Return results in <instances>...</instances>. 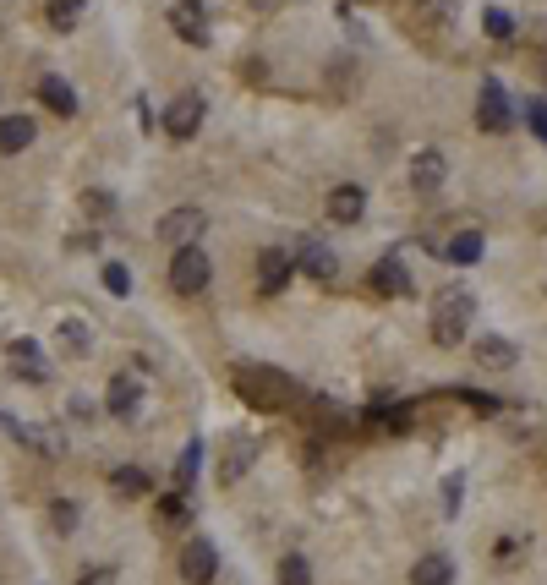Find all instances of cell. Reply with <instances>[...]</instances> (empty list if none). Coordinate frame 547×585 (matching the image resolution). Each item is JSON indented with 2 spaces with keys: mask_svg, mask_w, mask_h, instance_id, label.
I'll use <instances>...</instances> for the list:
<instances>
[{
  "mask_svg": "<svg viewBox=\"0 0 547 585\" xmlns=\"http://www.w3.org/2000/svg\"><path fill=\"white\" fill-rule=\"evenodd\" d=\"M460 498H465V482L460 476H449L444 482V514H460Z\"/></svg>",
  "mask_w": 547,
  "mask_h": 585,
  "instance_id": "cell-33",
  "label": "cell"
},
{
  "mask_svg": "<svg viewBox=\"0 0 547 585\" xmlns=\"http://www.w3.org/2000/svg\"><path fill=\"white\" fill-rule=\"evenodd\" d=\"M208 230V214L203 208H170L165 219H159V241H170V247H197V236Z\"/></svg>",
  "mask_w": 547,
  "mask_h": 585,
  "instance_id": "cell-6",
  "label": "cell"
},
{
  "mask_svg": "<svg viewBox=\"0 0 547 585\" xmlns=\"http://www.w3.org/2000/svg\"><path fill=\"white\" fill-rule=\"evenodd\" d=\"M83 11H88V0H50V28L72 33L83 22Z\"/></svg>",
  "mask_w": 547,
  "mask_h": 585,
  "instance_id": "cell-26",
  "label": "cell"
},
{
  "mask_svg": "<svg viewBox=\"0 0 547 585\" xmlns=\"http://www.w3.org/2000/svg\"><path fill=\"white\" fill-rule=\"evenodd\" d=\"M296 263L307 268L312 279H323V285H329V279H334V268H340V257H334L329 247H323L318 236H301V241H296Z\"/></svg>",
  "mask_w": 547,
  "mask_h": 585,
  "instance_id": "cell-15",
  "label": "cell"
},
{
  "mask_svg": "<svg viewBox=\"0 0 547 585\" xmlns=\"http://www.w3.org/2000/svg\"><path fill=\"white\" fill-rule=\"evenodd\" d=\"M482 28H487V39H515V11H509V6H487L482 11Z\"/></svg>",
  "mask_w": 547,
  "mask_h": 585,
  "instance_id": "cell-27",
  "label": "cell"
},
{
  "mask_svg": "<svg viewBox=\"0 0 547 585\" xmlns=\"http://www.w3.org/2000/svg\"><path fill=\"white\" fill-rule=\"evenodd\" d=\"M104 290H110V296H132V274H126V263H104Z\"/></svg>",
  "mask_w": 547,
  "mask_h": 585,
  "instance_id": "cell-29",
  "label": "cell"
},
{
  "mask_svg": "<svg viewBox=\"0 0 547 585\" xmlns=\"http://www.w3.org/2000/svg\"><path fill=\"white\" fill-rule=\"evenodd\" d=\"M449 181V159L438 154V148H422V154L411 159V192L416 197H438Z\"/></svg>",
  "mask_w": 547,
  "mask_h": 585,
  "instance_id": "cell-9",
  "label": "cell"
},
{
  "mask_svg": "<svg viewBox=\"0 0 547 585\" xmlns=\"http://www.w3.org/2000/svg\"><path fill=\"white\" fill-rule=\"evenodd\" d=\"M39 99L50 104L55 115H77V88L66 77H39Z\"/></svg>",
  "mask_w": 547,
  "mask_h": 585,
  "instance_id": "cell-23",
  "label": "cell"
},
{
  "mask_svg": "<svg viewBox=\"0 0 547 585\" xmlns=\"http://www.w3.org/2000/svg\"><path fill=\"white\" fill-rule=\"evenodd\" d=\"M170 28H176L181 44H208V11H203V0H176V6H170Z\"/></svg>",
  "mask_w": 547,
  "mask_h": 585,
  "instance_id": "cell-12",
  "label": "cell"
},
{
  "mask_svg": "<svg viewBox=\"0 0 547 585\" xmlns=\"http://www.w3.org/2000/svg\"><path fill=\"white\" fill-rule=\"evenodd\" d=\"M252 460H258V443L252 438H230V454H225V465H219V487H236L241 476L252 471Z\"/></svg>",
  "mask_w": 547,
  "mask_h": 585,
  "instance_id": "cell-18",
  "label": "cell"
},
{
  "mask_svg": "<svg viewBox=\"0 0 547 585\" xmlns=\"http://www.w3.org/2000/svg\"><path fill=\"white\" fill-rule=\"evenodd\" d=\"M11 438H17L22 449H33L39 460H61L66 454V432L44 427V421H11Z\"/></svg>",
  "mask_w": 547,
  "mask_h": 585,
  "instance_id": "cell-7",
  "label": "cell"
},
{
  "mask_svg": "<svg viewBox=\"0 0 547 585\" xmlns=\"http://www.w3.org/2000/svg\"><path fill=\"white\" fill-rule=\"evenodd\" d=\"M159 520H165V525H181V520H186V493H165V498H159Z\"/></svg>",
  "mask_w": 547,
  "mask_h": 585,
  "instance_id": "cell-30",
  "label": "cell"
},
{
  "mask_svg": "<svg viewBox=\"0 0 547 585\" xmlns=\"http://www.w3.org/2000/svg\"><path fill=\"white\" fill-rule=\"evenodd\" d=\"M203 121H208V104L197 99V93H181V99L165 110V132L176 137V143H192V137H197V126H203Z\"/></svg>",
  "mask_w": 547,
  "mask_h": 585,
  "instance_id": "cell-8",
  "label": "cell"
},
{
  "mask_svg": "<svg viewBox=\"0 0 547 585\" xmlns=\"http://www.w3.org/2000/svg\"><path fill=\"white\" fill-rule=\"evenodd\" d=\"M526 536H498V547H493V564H520V553H526Z\"/></svg>",
  "mask_w": 547,
  "mask_h": 585,
  "instance_id": "cell-31",
  "label": "cell"
},
{
  "mask_svg": "<svg viewBox=\"0 0 547 585\" xmlns=\"http://www.w3.org/2000/svg\"><path fill=\"white\" fill-rule=\"evenodd\" d=\"M104 405H110L115 421H137V411H143V383H137L132 372L110 378V394H104Z\"/></svg>",
  "mask_w": 547,
  "mask_h": 585,
  "instance_id": "cell-13",
  "label": "cell"
},
{
  "mask_svg": "<svg viewBox=\"0 0 547 585\" xmlns=\"http://www.w3.org/2000/svg\"><path fill=\"white\" fill-rule=\"evenodd\" d=\"M219 575V547L208 542V536H192V542L181 547V580L186 585H214Z\"/></svg>",
  "mask_w": 547,
  "mask_h": 585,
  "instance_id": "cell-4",
  "label": "cell"
},
{
  "mask_svg": "<svg viewBox=\"0 0 547 585\" xmlns=\"http://www.w3.org/2000/svg\"><path fill=\"white\" fill-rule=\"evenodd\" d=\"M372 290L378 296H411V274H405V263L400 257H383V263H372Z\"/></svg>",
  "mask_w": 547,
  "mask_h": 585,
  "instance_id": "cell-16",
  "label": "cell"
},
{
  "mask_svg": "<svg viewBox=\"0 0 547 585\" xmlns=\"http://www.w3.org/2000/svg\"><path fill=\"white\" fill-rule=\"evenodd\" d=\"M411 585H455V564L444 553H427L411 564Z\"/></svg>",
  "mask_w": 547,
  "mask_h": 585,
  "instance_id": "cell-21",
  "label": "cell"
},
{
  "mask_svg": "<svg viewBox=\"0 0 547 585\" xmlns=\"http://www.w3.org/2000/svg\"><path fill=\"white\" fill-rule=\"evenodd\" d=\"M197 465H203V438H192V443L181 449V460H176V493H186V487H192Z\"/></svg>",
  "mask_w": 547,
  "mask_h": 585,
  "instance_id": "cell-25",
  "label": "cell"
},
{
  "mask_svg": "<svg viewBox=\"0 0 547 585\" xmlns=\"http://www.w3.org/2000/svg\"><path fill=\"white\" fill-rule=\"evenodd\" d=\"M471 323H476V296L465 285H449V290H438L433 296V339L444 350H455L465 334H471Z\"/></svg>",
  "mask_w": 547,
  "mask_h": 585,
  "instance_id": "cell-2",
  "label": "cell"
},
{
  "mask_svg": "<svg viewBox=\"0 0 547 585\" xmlns=\"http://www.w3.org/2000/svg\"><path fill=\"white\" fill-rule=\"evenodd\" d=\"M33 137H39V126L28 115H0V154H22Z\"/></svg>",
  "mask_w": 547,
  "mask_h": 585,
  "instance_id": "cell-20",
  "label": "cell"
},
{
  "mask_svg": "<svg viewBox=\"0 0 547 585\" xmlns=\"http://www.w3.org/2000/svg\"><path fill=\"white\" fill-rule=\"evenodd\" d=\"M279 585H312V564L301 553H285L279 558Z\"/></svg>",
  "mask_w": 547,
  "mask_h": 585,
  "instance_id": "cell-28",
  "label": "cell"
},
{
  "mask_svg": "<svg viewBox=\"0 0 547 585\" xmlns=\"http://www.w3.org/2000/svg\"><path fill=\"white\" fill-rule=\"evenodd\" d=\"M208 279H214V263H208L203 247H181L176 257H170V285H176L181 296H203Z\"/></svg>",
  "mask_w": 547,
  "mask_h": 585,
  "instance_id": "cell-3",
  "label": "cell"
},
{
  "mask_svg": "<svg viewBox=\"0 0 547 585\" xmlns=\"http://www.w3.org/2000/svg\"><path fill=\"white\" fill-rule=\"evenodd\" d=\"M230 389L241 394V405H247V411H263V416L285 411V405L296 400L290 372L285 367H269V361H236V367H230Z\"/></svg>",
  "mask_w": 547,
  "mask_h": 585,
  "instance_id": "cell-1",
  "label": "cell"
},
{
  "mask_svg": "<svg viewBox=\"0 0 547 585\" xmlns=\"http://www.w3.org/2000/svg\"><path fill=\"white\" fill-rule=\"evenodd\" d=\"M290 274H296V257L285 247H263L258 252V290L263 296H279V290L290 285Z\"/></svg>",
  "mask_w": 547,
  "mask_h": 585,
  "instance_id": "cell-10",
  "label": "cell"
},
{
  "mask_svg": "<svg viewBox=\"0 0 547 585\" xmlns=\"http://www.w3.org/2000/svg\"><path fill=\"white\" fill-rule=\"evenodd\" d=\"M110 493L115 498H148V493H154V476L137 471V465H115V471H110Z\"/></svg>",
  "mask_w": 547,
  "mask_h": 585,
  "instance_id": "cell-19",
  "label": "cell"
},
{
  "mask_svg": "<svg viewBox=\"0 0 547 585\" xmlns=\"http://www.w3.org/2000/svg\"><path fill=\"white\" fill-rule=\"evenodd\" d=\"M77 585H115V569H83V575H77Z\"/></svg>",
  "mask_w": 547,
  "mask_h": 585,
  "instance_id": "cell-34",
  "label": "cell"
},
{
  "mask_svg": "<svg viewBox=\"0 0 547 585\" xmlns=\"http://www.w3.org/2000/svg\"><path fill=\"white\" fill-rule=\"evenodd\" d=\"M83 208H88V214H115V197L99 192V186H88V192H83Z\"/></svg>",
  "mask_w": 547,
  "mask_h": 585,
  "instance_id": "cell-32",
  "label": "cell"
},
{
  "mask_svg": "<svg viewBox=\"0 0 547 585\" xmlns=\"http://www.w3.org/2000/svg\"><path fill=\"white\" fill-rule=\"evenodd\" d=\"M476 361H482L487 372H504V367H515L520 361V345L515 339H504V334H487V339H476Z\"/></svg>",
  "mask_w": 547,
  "mask_h": 585,
  "instance_id": "cell-17",
  "label": "cell"
},
{
  "mask_svg": "<svg viewBox=\"0 0 547 585\" xmlns=\"http://www.w3.org/2000/svg\"><path fill=\"white\" fill-rule=\"evenodd\" d=\"M362 214H367V192L356 181H340L329 192V219H334V225H356Z\"/></svg>",
  "mask_w": 547,
  "mask_h": 585,
  "instance_id": "cell-14",
  "label": "cell"
},
{
  "mask_svg": "<svg viewBox=\"0 0 547 585\" xmlns=\"http://www.w3.org/2000/svg\"><path fill=\"white\" fill-rule=\"evenodd\" d=\"M449 257V263H460V268H471V263H482V252H487V241H482V230H460L449 247H438Z\"/></svg>",
  "mask_w": 547,
  "mask_h": 585,
  "instance_id": "cell-22",
  "label": "cell"
},
{
  "mask_svg": "<svg viewBox=\"0 0 547 585\" xmlns=\"http://www.w3.org/2000/svg\"><path fill=\"white\" fill-rule=\"evenodd\" d=\"M6 356H11V372H17V378H28V383H50V361H44V350L33 345L28 334L11 339Z\"/></svg>",
  "mask_w": 547,
  "mask_h": 585,
  "instance_id": "cell-11",
  "label": "cell"
},
{
  "mask_svg": "<svg viewBox=\"0 0 547 585\" xmlns=\"http://www.w3.org/2000/svg\"><path fill=\"white\" fill-rule=\"evenodd\" d=\"M55 339H61L66 356H88V350H93V334H88L83 318H61V323H55Z\"/></svg>",
  "mask_w": 547,
  "mask_h": 585,
  "instance_id": "cell-24",
  "label": "cell"
},
{
  "mask_svg": "<svg viewBox=\"0 0 547 585\" xmlns=\"http://www.w3.org/2000/svg\"><path fill=\"white\" fill-rule=\"evenodd\" d=\"M55 525H61V531H72V525H77V509H72V503H55Z\"/></svg>",
  "mask_w": 547,
  "mask_h": 585,
  "instance_id": "cell-35",
  "label": "cell"
},
{
  "mask_svg": "<svg viewBox=\"0 0 547 585\" xmlns=\"http://www.w3.org/2000/svg\"><path fill=\"white\" fill-rule=\"evenodd\" d=\"M509 121H515V99L504 93V83L487 77L482 99H476V126H482V132H509Z\"/></svg>",
  "mask_w": 547,
  "mask_h": 585,
  "instance_id": "cell-5",
  "label": "cell"
}]
</instances>
